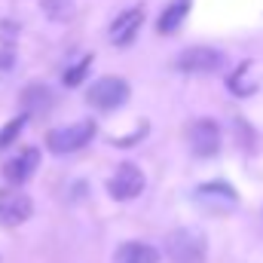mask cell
<instances>
[{"mask_svg": "<svg viewBox=\"0 0 263 263\" xmlns=\"http://www.w3.org/2000/svg\"><path fill=\"white\" fill-rule=\"evenodd\" d=\"M193 202H196L205 214L223 217V214H230V211H236V208H239V193H236L230 184H223V181H211V184L196 187Z\"/></svg>", "mask_w": 263, "mask_h": 263, "instance_id": "1", "label": "cell"}, {"mask_svg": "<svg viewBox=\"0 0 263 263\" xmlns=\"http://www.w3.org/2000/svg\"><path fill=\"white\" fill-rule=\"evenodd\" d=\"M92 138H95V123H92V120H80V123L52 129L46 135V147H49L52 153H77V150H83Z\"/></svg>", "mask_w": 263, "mask_h": 263, "instance_id": "2", "label": "cell"}, {"mask_svg": "<svg viewBox=\"0 0 263 263\" xmlns=\"http://www.w3.org/2000/svg\"><path fill=\"white\" fill-rule=\"evenodd\" d=\"M165 251L175 263H202L205 260V236L199 230H175L165 239Z\"/></svg>", "mask_w": 263, "mask_h": 263, "instance_id": "3", "label": "cell"}, {"mask_svg": "<svg viewBox=\"0 0 263 263\" xmlns=\"http://www.w3.org/2000/svg\"><path fill=\"white\" fill-rule=\"evenodd\" d=\"M126 98H129V83L123 77H101L86 92V101L98 110H117L126 104Z\"/></svg>", "mask_w": 263, "mask_h": 263, "instance_id": "4", "label": "cell"}, {"mask_svg": "<svg viewBox=\"0 0 263 263\" xmlns=\"http://www.w3.org/2000/svg\"><path fill=\"white\" fill-rule=\"evenodd\" d=\"M223 65H227L223 52H217L211 46H190L175 59V67L184 70V73H214Z\"/></svg>", "mask_w": 263, "mask_h": 263, "instance_id": "5", "label": "cell"}, {"mask_svg": "<svg viewBox=\"0 0 263 263\" xmlns=\"http://www.w3.org/2000/svg\"><path fill=\"white\" fill-rule=\"evenodd\" d=\"M34 211V202L18 187H3L0 190V227H22Z\"/></svg>", "mask_w": 263, "mask_h": 263, "instance_id": "6", "label": "cell"}, {"mask_svg": "<svg viewBox=\"0 0 263 263\" xmlns=\"http://www.w3.org/2000/svg\"><path fill=\"white\" fill-rule=\"evenodd\" d=\"M141 190H144V172L138 165H132V162L117 165V172L107 181V193L117 202H129V199L141 196Z\"/></svg>", "mask_w": 263, "mask_h": 263, "instance_id": "7", "label": "cell"}, {"mask_svg": "<svg viewBox=\"0 0 263 263\" xmlns=\"http://www.w3.org/2000/svg\"><path fill=\"white\" fill-rule=\"evenodd\" d=\"M187 141H190V150L196 156H214L220 150V144H223L220 129H217L214 120H196L187 132Z\"/></svg>", "mask_w": 263, "mask_h": 263, "instance_id": "8", "label": "cell"}, {"mask_svg": "<svg viewBox=\"0 0 263 263\" xmlns=\"http://www.w3.org/2000/svg\"><path fill=\"white\" fill-rule=\"evenodd\" d=\"M141 22H144V9L141 6L120 12L114 18V25H110V43L114 46H129L132 40L138 37V31H141Z\"/></svg>", "mask_w": 263, "mask_h": 263, "instance_id": "9", "label": "cell"}, {"mask_svg": "<svg viewBox=\"0 0 263 263\" xmlns=\"http://www.w3.org/2000/svg\"><path fill=\"white\" fill-rule=\"evenodd\" d=\"M37 165H40V153L31 147V150L18 153L15 159H9V162L3 165V178H6V184H9V187H22V184L37 172Z\"/></svg>", "mask_w": 263, "mask_h": 263, "instance_id": "10", "label": "cell"}, {"mask_svg": "<svg viewBox=\"0 0 263 263\" xmlns=\"http://www.w3.org/2000/svg\"><path fill=\"white\" fill-rule=\"evenodd\" d=\"M114 263H159V251L147 242H123L114 254Z\"/></svg>", "mask_w": 263, "mask_h": 263, "instance_id": "11", "label": "cell"}, {"mask_svg": "<svg viewBox=\"0 0 263 263\" xmlns=\"http://www.w3.org/2000/svg\"><path fill=\"white\" fill-rule=\"evenodd\" d=\"M187 12H190V0H172V3L162 9V15H159L156 31H159V34H175V31L181 28V22L187 18Z\"/></svg>", "mask_w": 263, "mask_h": 263, "instance_id": "12", "label": "cell"}, {"mask_svg": "<svg viewBox=\"0 0 263 263\" xmlns=\"http://www.w3.org/2000/svg\"><path fill=\"white\" fill-rule=\"evenodd\" d=\"M22 104H25V110L31 114H43L49 104H52V95H49V89L46 86H28L25 89V95H22Z\"/></svg>", "mask_w": 263, "mask_h": 263, "instance_id": "13", "label": "cell"}, {"mask_svg": "<svg viewBox=\"0 0 263 263\" xmlns=\"http://www.w3.org/2000/svg\"><path fill=\"white\" fill-rule=\"evenodd\" d=\"M43 12L52 22H67L73 15V3L70 0H43Z\"/></svg>", "mask_w": 263, "mask_h": 263, "instance_id": "14", "label": "cell"}, {"mask_svg": "<svg viewBox=\"0 0 263 263\" xmlns=\"http://www.w3.org/2000/svg\"><path fill=\"white\" fill-rule=\"evenodd\" d=\"M25 120H28V117H15L9 126H3V132H0V150H6V147L15 141V135L25 129Z\"/></svg>", "mask_w": 263, "mask_h": 263, "instance_id": "15", "label": "cell"}, {"mask_svg": "<svg viewBox=\"0 0 263 263\" xmlns=\"http://www.w3.org/2000/svg\"><path fill=\"white\" fill-rule=\"evenodd\" d=\"M248 70H251V65H242L236 73H233V77H230V89H233L236 95H242V98H245V95H251V89L245 86V77H248Z\"/></svg>", "mask_w": 263, "mask_h": 263, "instance_id": "16", "label": "cell"}, {"mask_svg": "<svg viewBox=\"0 0 263 263\" xmlns=\"http://www.w3.org/2000/svg\"><path fill=\"white\" fill-rule=\"evenodd\" d=\"M86 70H89V59H83L80 65H73L70 70L65 73V86H77L83 77H86Z\"/></svg>", "mask_w": 263, "mask_h": 263, "instance_id": "17", "label": "cell"}]
</instances>
